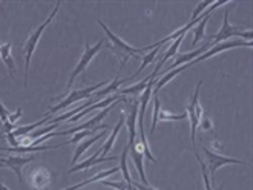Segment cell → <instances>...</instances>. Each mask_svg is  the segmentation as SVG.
<instances>
[{"label":"cell","mask_w":253,"mask_h":190,"mask_svg":"<svg viewBox=\"0 0 253 190\" xmlns=\"http://www.w3.org/2000/svg\"><path fill=\"white\" fill-rule=\"evenodd\" d=\"M60 2H57L55 5H54V9L51 11V14H49V17L44 20L36 31L28 37V40L23 43V51H25V81H23V84H25V87L28 86V72H29V65H31V58H33V55H34V51H36V48H37V43H39V40H40V37H42V34H43V31L46 29V26L54 20V17L57 16V12H58V9H60Z\"/></svg>","instance_id":"1"},{"label":"cell","mask_w":253,"mask_h":190,"mask_svg":"<svg viewBox=\"0 0 253 190\" xmlns=\"http://www.w3.org/2000/svg\"><path fill=\"white\" fill-rule=\"evenodd\" d=\"M98 25H100V28L105 31V34H106V37L109 38V41H111V45H112V49L115 51V52H122L123 55H125V58H123V62H122V65L125 66L126 65V62H127V58L129 57H140L144 51H143V48H132L130 45H127V43L125 41V40H122L118 36H115L111 29L105 25V22L103 20H98Z\"/></svg>","instance_id":"2"},{"label":"cell","mask_w":253,"mask_h":190,"mask_svg":"<svg viewBox=\"0 0 253 190\" xmlns=\"http://www.w3.org/2000/svg\"><path fill=\"white\" fill-rule=\"evenodd\" d=\"M106 84H108V81H101V83H97V84H92V86H86V87H82V89H77V91L71 92V94H69L65 100H62L58 105L49 108L48 116H49L51 114H55V112H58V111L69 108L71 105L77 103V101H80V100H83V98H91V95H92L97 89H100V87L106 86Z\"/></svg>","instance_id":"3"},{"label":"cell","mask_w":253,"mask_h":190,"mask_svg":"<svg viewBox=\"0 0 253 190\" xmlns=\"http://www.w3.org/2000/svg\"><path fill=\"white\" fill-rule=\"evenodd\" d=\"M203 86V81H200L195 87V94L192 95L190 98V103L187 105V116L190 118V140H192V144L195 146L197 143V130H198V126H200V120H201V114H203V109L200 106V89Z\"/></svg>","instance_id":"4"},{"label":"cell","mask_w":253,"mask_h":190,"mask_svg":"<svg viewBox=\"0 0 253 190\" xmlns=\"http://www.w3.org/2000/svg\"><path fill=\"white\" fill-rule=\"evenodd\" d=\"M105 43H106V40L103 38V40H100L97 45H94V46H91L89 45V41H86L84 43V51H83V54H82V57H80V60H79V65L76 66V69L72 71V74L69 76V80H68V89L72 86V83H74V80H76L82 72L87 68V65L92 62V58L101 51V48L105 46Z\"/></svg>","instance_id":"5"},{"label":"cell","mask_w":253,"mask_h":190,"mask_svg":"<svg viewBox=\"0 0 253 190\" xmlns=\"http://www.w3.org/2000/svg\"><path fill=\"white\" fill-rule=\"evenodd\" d=\"M213 37V41L211 43V48L218 45V43H222V41H226L229 37H243V38H252V31H241L240 28H236L233 25L229 23V9L224 11V22H222V26L219 31L212 36Z\"/></svg>","instance_id":"6"},{"label":"cell","mask_w":253,"mask_h":190,"mask_svg":"<svg viewBox=\"0 0 253 190\" xmlns=\"http://www.w3.org/2000/svg\"><path fill=\"white\" fill-rule=\"evenodd\" d=\"M240 46H249V48H252V41L235 40V41H222V43H218V45L212 46V49H207V51H206L204 54H201L200 57L193 58L192 62L184 63V66H186V69H189V68L193 66V65H197V63H200V62H204L206 58H211V57H213V55H216V54H219V52H222V51H227V49H232V48H240Z\"/></svg>","instance_id":"7"},{"label":"cell","mask_w":253,"mask_h":190,"mask_svg":"<svg viewBox=\"0 0 253 190\" xmlns=\"http://www.w3.org/2000/svg\"><path fill=\"white\" fill-rule=\"evenodd\" d=\"M204 153L207 156V163H209V172L211 173V183H215V175L216 170L222 166H227V164H246L243 159H236V158H229V156H222L219 153H215L212 151H209V148H204Z\"/></svg>","instance_id":"8"},{"label":"cell","mask_w":253,"mask_h":190,"mask_svg":"<svg viewBox=\"0 0 253 190\" xmlns=\"http://www.w3.org/2000/svg\"><path fill=\"white\" fill-rule=\"evenodd\" d=\"M36 156L34 155H9V156H5V158H0V163L5 164L6 167H9L14 173L17 175V178L20 183H23V177H22V167L29 164L31 161H34Z\"/></svg>","instance_id":"9"},{"label":"cell","mask_w":253,"mask_h":190,"mask_svg":"<svg viewBox=\"0 0 253 190\" xmlns=\"http://www.w3.org/2000/svg\"><path fill=\"white\" fill-rule=\"evenodd\" d=\"M127 116H126V126H127V130H129V144L127 148H133V144L137 141V112H138V108H140V103L137 100L133 101H129L127 100Z\"/></svg>","instance_id":"10"},{"label":"cell","mask_w":253,"mask_h":190,"mask_svg":"<svg viewBox=\"0 0 253 190\" xmlns=\"http://www.w3.org/2000/svg\"><path fill=\"white\" fill-rule=\"evenodd\" d=\"M129 153L132 156V161L133 164H135L137 170H138V175H140V180L143 181L144 186L149 184L146 175H144V166H143V155H144V151H143V144L140 141H135V144H133V148L129 149Z\"/></svg>","instance_id":"11"},{"label":"cell","mask_w":253,"mask_h":190,"mask_svg":"<svg viewBox=\"0 0 253 190\" xmlns=\"http://www.w3.org/2000/svg\"><path fill=\"white\" fill-rule=\"evenodd\" d=\"M122 69H123V65L120 66V69H118V72L115 74V78L111 81V84L109 86H106V87H103V89L100 91L98 89V92H95V94H92L91 97L92 98H97V100H100V98H106V97H109L114 91H117L118 87H120L122 84H126V83H129V81H132L133 80V76L132 77H129V78H125V80H120V74H122Z\"/></svg>","instance_id":"12"},{"label":"cell","mask_w":253,"mask_h":190,"mask_svg":"<svg viewBox=\"0 0 253 190\" xmlns=\"http://www.w3.org/2000/svg\"><path fill=\"white\" fill-rule=\"evenodd\" d=\"M111 159H118V156H100V151L97 153H94L91 158L84 159V161L79 163V164H74L68 172L69 173H74V172H79V170H84V169H89L92 166H97V164H101V163H106V161H111Z\"/></svg>","instance_id":"13"},{"label":"cell","mask_w":253,"mask_h":190,"mask_svg":"<svg viewBox=\"0 0 253 190\" xmlns=\"http://www.w3.org/2000/svg\"><path fill=\"white\" fill-rule=\"evenodd\" d=\"M106 130L108 129H105L103 132H100L98 135H94V137H89V138H84L83 141H80L79 144H77V149H76V153H74V158H72V166L74 164H77V161L80 159V156L91 148V146L94 144V143H97L98 140H101V138H105V135H106Z\"/></svg>","instance_id":"14"},{"label":"cell","mask_w":253,"mask_h":190,"mask_svg":"<svg viewBox=\"0 0 253 190\" xmlns=\"http://www.w3.org/2000/svg\"><path fill=\"white\" fill-rule=\"evenodd\" d=\"M34 173L31 175V184L34 186V189L37 190H44L48 187L49 181H51V177L46 169H37V170H33Z\"/></svg>","instance_id":"15"},{"label":"cell","mask_w":253,"mask_h":190,"mask_svg":"<svg viewBox=\"0 0 253 190\" xmlns=\"http://www.w3.org/2000/svg\"><path fill=\"white\" fill-rule=\"evenodd\" d=\"M123 123H125V116L122 115L120 118H118V121H117V124H115V127H114V130H112V134L109 135V138L106 140V143L101 146V149H100V156H108V153L111 152V149H112V146H114V143H115V140H117V135H118V132L122 130V127H123Z\"/></svg>","instance_id":"16"},{"label":"cell","mask_w":253,"mask_h":190,"mask_svg":"<svg viewBox=\"0 0 253 190\" xmlns=\"http://www.w3.org/2000/svg\"><path fill=\"white\" fill-rule=\"evenodd\" d=\"M0 58H2V62L6 65L9 76L14 77V74H16V66H14V58L11 55V43L0 45Z\"/></svg>","instance_id":"17"},{"label":"cell","mask_w":253,"mask_h":190,"mask_svg":"<svg viewBox=\"0 0 253 190\" xmlns=\"http://www.w3.org/2000/svg\"><path fill=\"white\" fill-rule=\"evenodd\" d=\"M158 74L154 71L151 76H147L144 80H141L140 83H137V84H133V86H130V87H126V89H122L120 91V94L122 95H137V94H140V92H143L144 89H146V86H147V83L151 81L152 78H155Z\"/></svg>","instance_id":"18"},{"label":"cell","mask_w":253,"mask_h":190,"mask_svg":"<svg viewBox=\"0 0 253 190\" xmlns=\"http://www.w3.org/2000/svg\"><path fill=\"white\" fill-rule=\"evenodd\" d=\"M49 121V116L46 115L44 118H42L40 121H37V123H34V124H29V126H22V127H17V129H14L12 130V135L14 137H26V135H29L31 132H34V130L37 129V127H42V126H44Z\"/></svg>","instance_id":"19"},{"label":"cell","mask_w":253,"mask_h":190,"mask_svg":"<svg viewBox=\"0 0 253 190\" xmlns=\"http://www.w3.org/2000/svg\"><path fill=\"white\" fill-rule=\"evenodd\" d=\"M183 38H184V36H181V37H178V38H176V40H175V41L172 43V45L169 46V49L166 51V54H165V55H163V57H161V60L158 62L157 68L154 69V71L157 72V74H158V71L161 69V66H163V65H165V63H166V62L169 60V58H170V57H173V55L176 54V51H178V48H180V45H181V41H183Z\"/></svg>","instance_id":"20"},{"label":"cell","mask_w":253,"mask_h":190,"mask_svg":"<svg viewBox=\"0 0 253 190\" xmlns=\"http://www.w3.org/2000/svg\"><path fill=\"white\" fill-rule=\"evenodd\" d=\"M98 130H100V126H95V127H92V129H87V130H82V132H77V135H76V137H72L71 140L65 141L62 146H68V144H76V143H80L82 140H84V138H89L91 135L97 134Z\"/></svg>","instance_id":"21"},{"label":"cell","mask_w":253,"mask_h":190,"mask_svg":"<svg viewBox=\"0 0 253 190\" xmlns=\"http://www.w3.org/2000/svg\"><path fill=\"white\" fill-rule=\"evenodd\" d=\"M211 16L212 14H207V16L198 23V26L197 28H193V41H192V45L195 46L197 43L203 38V36H204V29H206V25H207V22H209V19H211Z\"/></svg>","instance_id":"22"},{"label":"cell","mask_w":253,"mask_h":190,"mask_svg":"<svg viewBox=\"0 0 253 190\" xmlns=\"http://www.w3.org/2000/svg\"><path fill=\"white\" fill-rule=\"evenodd\" d=\"M186 116H187L186 112L175 115V114H169L166 111H160V114H158V123L160 121L161 123L163 121H181V120H186Z\"/></svg>","instance_id":"23"},{"label":"cell","mask_w":253,"mask_h":190,"mask_svg":"<svg viewBox=\"0 0 253 190\" xmlns=\"http://www.w3.org/2000/svg\"><path fill=\"white\" fill-rule=\"evenodd\" d=\"M158 48H154L151 52H149V54H146L143 58H141V65H140V68L137 69V72H135V74H133V78H137V76H140L141 74V72H143V69L149 65V63H152L154 62V58L157 57V54H158Z\"/></svg>","instance_id":"24"},{"label":"cell","mask_w":253,"mask_h":190,"mask_svg":"<svg viewBox=\"0 0 253 190\" xmlns=\"http://www.w3.org/2000/svg\"><path fill=\"white\" fill-rule=\"evenodd\" d=\"M160 111H161V101H160L158 95H154V118H152V126H151V134H154L157 129Z\"/></svg>","instance_id":"25"},{"label":"cell","mask_w":253,"mask_h":190,"mask_svg":"<svg viewBox=\"0 0 253 190\" xmlns=\"http://www.w3.org/2000/svg\"><path fill=\"white\" fill-rule=\"evenodd\" d=\"M197 159H198V163H200V166H201V172H203V180H204V187H206V190H212V187H211V180H209V173H207V169H206V164L201 161V158L198 156V153H197ZM219 190H224V186H221L219 187Z\"/></svg>","instance_id":"26"},{"label":"cell","mask_w":253,"mask_h":190,"mask_svg":"<svg viewBox=\"0 0 253 190\" xmlns=\"http://www.w3.org/2000/svg\"><path fill=\"white\" fill-rule=\"evenodd\" d=\"M213 3V0H206V2H201V3H198L197 5V8L193 9V12H192V19L189 20V22H193L195 20L198 16H201V12L204 11V9H207V8H211V5Z\"/></svg>","instance_id":"27"},{"label":"cell","mask_w":253,"mask_h":190,"mask_svg":"<svg viewBox=\"0 0 253 190\" xmlns=\"http://www.w3.org/2000/svg\"><path fill=\"white\" fill-rule=\"evenodd\" d=\"M8 116H9V111H6V108L2 105V101H0V120H2V123L8 121Z\"/></svg>","instance_id":"28"},{"label":"cell","mask_w":253,"mask_h":190,"mask_svg":"<svg viewBox=\"0 0 253 190\" xmlns=\"http://www.w3.org/2000/svg\"><path fill=\"white\" fill-rule=\"evenodd\" d=\"M20 116H22V109L19 108L17 112H16V115H14V114H9V116H8V123H11V124L16 126V123H17V120L20 118Z\"/></svg>","instance_id":"29"},{"label":"cell","mask_w":253,"mask_h":190,"mask_svg":"<svg viewBox=\"0 0 253 190\" xmlns=\"http://www.w3.org/2000/svg\"><path fill=\"white\" fill-rule=\"evenodd\" d=\"M204 130H212V120L209 118V116H204L203 120V126H201Z\"/></svg>","instance_id":"30"},{"label":"cell","mask_w":253,"mask_h":190,"mask_svg":"<svg viewBox=\"0 0 253 190\" xmlns=\"http://www.w3.org/2000/svg\"><path fill=\"white\" fill-rule=\"evenodd\" d=\"M132 187H135L137 190H157L155 187L144 186V184H138V183H133V181H132Z\"/></svg>","instance_id":"31"},{"label":"cell","mask_w":253,"mask_h":190,"mask_svg":"<svg viewBox=\"0 0 253 190\" xmlns=\"http://www.w3.org/2000/svg\"><path fill=\"white\" fill-rule=\"evenodd\" d=\"M0 190H9V189H8V187H5L2 183H0Z\"/></svg>","instance_id":"32"},{"label":"cell","mask_w":253,"mask_h":190,"mask_svg":"<svg viewBox=\"0 0 253 190\" xmlns=\"http://www.w3.org/2000/svg\"><path fill=\"white\" fill-rule=\"evenodd\" d=\"M120 190H127V187H123V189H120Z\"/></svg>","instance_id":"33"},{"label":"cell","mask_w":253,"mask_h":190,"mask_svg":"<svg viewBox=\"0 0 253 190\" xmlns=\"http://www.w3.org/2000/svg\"><path fill=\"white\" fill-rule=\"evenodd\" d=\"M133 190H137V189H135V187H133Z\"/></svg>","instance_id":"34"}]
</instances>
